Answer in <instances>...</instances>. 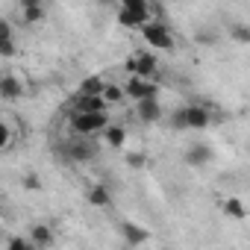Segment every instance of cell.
<instances>
[{
    "mask_svg": "<svg viewBox=\"0 0 250 250\" xmlns=\"http://www.w3.org/2000/svg\"><path fill=\"white\" fill-rule=\"evenodd\" d=\"M136 118L142 124H156L162 118V103H159V94L156 97H145V100H136Z\"/></svg>",
    "mask_w": 250,
    "mask_h": 250,
    "instance_id": "7",
    "label": "cell"
},
{
    "mask_svg": "<svg viewBox=\"0 0 250 250\" xmlns=\"http://www.w3.org/2000/svg\"><path fill=\"white\" fill-rule=\"evenodd\" d=\"M68 124L80 139H88V136H97L109 124V115L106 112H71Z\"/></svg>",
    "mask_w": 250,
    "mask_h": 250,
    "instance_id": "2",
    "label": "cell"
},
{
    "mask_svg": "<svg viewBox=\"0 0 250 250\" xmlns=\"http://www.w3.org/2000/svg\"><path fill=\"white\" fill-rule=\"evenodd\" d=\"M124 85V97L127 100H145V97H156L159 94V85L153 83V80H147V77H139V74H130L127 77V83H121Z\"/></svg>",
    "mask_w": 250,
    "mask_h": 250,
    "instance_id": "4",
    "label": "cell"
},
{
    "mask_svg": "<svg viewBox=\"0 0 250 250\" xmlns=\"http://www.w3.org/2000/svg\"><path fill=\"white\" fill-rule=\"evenodd\" d=\"M106 100L100 94H77L74 100V112H106Z\"/></svg>",
    "mask_w": 250,
    "mask_h": 250,
    "instance_id": "12",
    "label": "cell"
},
{
    "mask_svg": "<svg viewBox=\"0 0 250 250\" xmlns=\"http://www.w3.org/2000/svg\"><path fill=\"white\" fill-rule=\"evenodd\" d=\"M30 241H33V247H50L56 238L47 224H36V227H30Z\"/></svg>",
    "mask_w": 250,
    "mask_h": 250,
    "instance_id": "15",
    "label": "cell"
},
{
    "mask_svg": "<svg viewBox=\"0 0 250 250\" xmlns=\"http://www.w3.org/2000/svg\"><path fill=\"white\" fill-rule=\"evenodd\" d=\"M100 97L106 100V106H109V109L127 100V97H124V85H121V83H103V88H100Z\"/></svg>",
    "mask_w": 250,
    "mask_h": 250,
    "instance_id": "16",
    "label": "cell"
},
{
    "mask_svg": "<svg viewBox=\"0 0 250 250\" xmlns=\"http://www.w3.org/2000/svg\"><path fill=\"white\" fill-rule=\"evenodd\" d=\"M212 124L209 109L203 106H183V130H206Z\"/></svg>",
    "mask_w": 250,
    "mask_h": 250,
    "instance_id": "6",
    "label": "cell"
},
{
    "mask_svg": "<svg viewBox=\"0 0 250 250\" xmlns=\"http://www.w3.org/2000/svg\"><path fill=\"white\" fill-rule=\"evenodd\" d=\"M21 18H24V24L44 21V3H39V6H21Z\"/></svg>",
    "mask_w": 250,
    "mask_h": 250,
    "instance_id": "17",
    "label": "cell"
},
{
    "mask_svg": "<svg viewBox=\"0 0 250 250\" xmlns=\"http://www.w3.org/2000/svg\"><path fill=\"white\" fill-rule=\"evenodd\" d=\"M15 56H18L15 39H0V59H15Z\"/></svg>",
    "mask_w": 250,
    "mask_h": 250,
    "instance_id": "23",
    "label": "cell"
},
{
    "mask_svg": "<svg viewBox=\"0 0 250 250\" xmlns=\"http://www.w3.org/2000/svg\"><path fill=\"white\" fill-rule=\"evenodd\" d=\"M221 209H224V215L232 218V221H244V218H247V206H244L241 197H227V200H221Z\"/></svg>",
    "mask_w": 250,
    "mask_h": 250,
    "instance_id": "14",
    "label": "cell"
},
{
    "mask_svg": "<svg viewBox=\"0 0 250 250\" xmlns=\"http://www.w3.org/2000/svg\"><path fill=\"white\" fill-rule=\"evenodd\" d=\"M229 39H232L235 44H247V42H250V27H247V24H235V27L229 30Z\"/></svg>",
    "mask_w": 250,
    "mask_h": 250,
    "instance_id": "22",
    "label": "cell"
},
{
    "mask_svg": "<svg viewBox=\"0 0 250 250\" xmlns=\"http://www.w3.org/2000/svg\"><path fill=\"white\" fill-rule=\"evenodd\" d=\"M194 42H197V44H215V36H212V33H203V30H200V33L194 36Z\"/></svg>",
    "mask_w": 250,
    "mask_h": 250,
    "instance_id": "27",
    "label": "cell"
},
{
    "mask_svg": "<svg viewBox=\"0 0 250 250\" xmlns=\"http://www.w3.org/2000/svg\"><path fill=\"white\" fill-rule=\"evenodd\" d=\"M124 71L153 80L156 77V56L150 50H136V53H130L127 59H124Z\"/></svg>",
    "mask_w": 250,
    "mask_h": 250,
    "instance_id": "5",
    "label": "cell"
},
{
    "mask_svg": "<svg viewBox=\"0 0 250 250\" xmlns=\"http://www.w3.org/2000/svg\"><path fill=\"white\" fill-rule=\"evenodd\" d=\"M124 162H127V168H133V171H142L147 165V156L142 150H130L127 156H124Z\"/></svg>",
    "mask_w": 250,
    "mask_h": 250,
    "instance_id": "20",
    "label": "cell"
},
{
    "mask_svg": "<svg viewBox=\"0 0 250 250\" xmlns=\"http://www.w3.org/2000/svg\"><path fill=\"white\" fill-rule=\"evenodd\" d=\"M142 30V39L147 42V47L150 50H174V33L162 24V21H147V24H142L139 27Z\"/></svg>",
    "mask_w": 250,
    "mask_h": 250,
    "instance_id": "3",
    "label": "cell"
},
{
    "mask_svg": "<svg viewBox=\"0 0 250 250\" xmlns=\"http://www.w3.org/2000/svg\"><path fill=\"white\" fill-rule=\"evenodd\" d=\"M24 94V80L21 77H15V74H3V77H0V97H3V100H18Z\"/></svg>",
    "mask_w": 250,
    "mask_h": 250,
    "instance_id": "8",
    "label": "cell"
},
{
    "mask_svg": "<svg viewBox=\"0 0 250 250\" xmlns=\"http://www.w3.org/2000/svg\"><path fill=\"white\" fill-rule=\"evenodd\" d=\"M209 159H212L209 145H191L186 150V165H191V168H203V165H209Z\"/></svg>",
    "mask_w": 250,
    "mask_h": 250,
    "instance_id": "13",
    "label": "cell"
},
{
    "mask_svg": "<svg viewBox=\"0 0 250 250\" xmlns=\"http://www.w3.org/2000/svg\"><path fill=\"white\" fill-rule=\"evenodd\" d=\"M0 39H12V24L6 18H0Z\"/></svg>",
    "mask_w": 250,
    "mask_h": 250,
    "instance_id": "26",
    "label": "cell"
},
{
    "mask_svg": "<svg viewBox=\"0 0 250 250\" xmlns=\"http://www.w3.org/2000/svg\"><path fill=\"white\" fill-rule=\"evenodd\" d=\"M100 3H106V6H115V3H121V0H100Z\"/></svg>",
    "mask_w": 250,
    "mask_h": 250,
    "instance_id": "29",
    "label": "cell"
},
{
    "mask_svg": "<svg viewBox=\"0 0 250 250\" xmlns=\"http://www.w3.org/2000/svg\"><path fill=\"white\" fill-rule=\"evenodd\" d=\"M121 232H124V241L133 244V247H139V244H147V241H150V232H147L145 227L133 224V221H124V224H121Z\"/></svg>",
    "mask_w": 250,
    "mask_h": 250,
    "instance_id": "11",
    "label": "cell"
},
{
    "mask_svg": "<svg viewBox=\"0 0 250 250\" xmlns=\"http://www.w3.org/2000/svg\"><path fill=\"white\" fill-rule=\"evenodd\" d=\"M9 247L12 250H33V241L30 238H21V235H12L9 238Z\"/></svg>",
    "mask_w": 250,
    "mask_h": 250,
    "instance_id": "24",
    "label": "cell"
},
{
    "mask_svg": "<svg viewBox=\"0 0 250 250\" xmlns=\"http://www.w3.org/2000/svg\"><path fill=\"white\" fill-rule=\"evenodd\" d=\"M24 188H30V191H36V188H42V180H39L36 174H27V177H24Z\"/></svg>",
    "mask_w": 250,
    "mask_h": 250,
    "instance_id": "25",
    "label": "cell"
},
{
    "mask_svg": "<svg viewBox=\"0 0 250 250\" xmlns=\"http://www.w3.org/2000/svg\"><path fill=\"white\" fill-rule=\"evenodd\" d=\"M100 136H103V142H106L112 150H121L124 145H127V130H124L121 124H112V121L100 130Z\"/></svg>",
    "mask_w": 250,
    "mask_h": 250,
    "instance_id": "10",
    "label": "cell"
},
{
    "mask_svg": "<svg viewBox=\"0 0 250 250\" xmlns=\"http://www.w3.org/2000/svg\"><path fill=\"white\" fill-rule=\"evenodd\" d=\"M150 3L147 0H121V9H118V24L127 27V30H139L142 24H147L150 15Z\"/></svg>",
    "mask_w": 250,
    "mask_h": 250,
    "instance_id": "1",
    "label": "cell"
},
{
    "mask_svg": "<svg viewBox=\"0 0 250 250\" xmlns=\"http://www.w3.org/2000/svg\"><path fill=\"white\" fill-rule=\"evenodd\" d=\"M68 153H71V159H77V162H83V159H91V156H94V150H91L85 142L71 145V147H68Z\"/></svg>",
    "mask_w": 250,
    "mask_h": 250,
    "instance_id": "19",
    "label": "cell"
},
{
    "mask_svg": "<svg viewBox=\"0 0 250 250\" xmlns=\"http://www.w3.org/2000/svg\"><path fill=\"white\" fill-rule=\"evenodd\" d=\"M103 77H85L83 83H80V91L77 94H100V88H103Z\"/></svg>",
    "mask_w": 250,
    "mask_h": 250,
    "instance_id": "18",
    "label": "cell"
},
{
    "mask_svg": "<svg viewBox=\"0 0 250 250\" xmlns=\"http://www.w3.org/2000/svg\"><path fill=\"white\" fill-rule=\"evenodd\" d=\"M12 139H15V133H12V127L0 118V153L3 150H9V145H12Z\"/></svg>",
    "mask_w": 250,
    "mask_h": 250,
    "instance_id": "21",
    "label": "cell"
},
{
    "mask_svg": "<svg viewBox=\"0 0 250 250\" xmlns=\"http://www.w3.org/2000/svg\"><path fill=\"white\" fill-rule=\"evenodd\" d=\"M85 203L94 206V209H109V206H112V191H109L106 186L94 183V186L85 188Z\"/></svg>",
    "mask_w": 250,
    "mask_h": 250,
    "instance_id": "9",
    "label": "cell"
},
{
    "mask_svg": "<svg viewBox=\"0 0 250 250\" xmlns=\"http://www.w3.org/2000/svg\"><path fill=\"white\" fill-rule=\"evenodd\" d=\"M39 3H44V0H21V6H39Z\"/></svg>",
    "mask_w": 250,
    "mask_h": 250,
    "instance_id": "28",
    "label": "cell"
}]
</instances>
